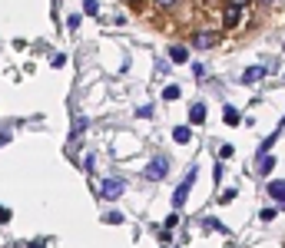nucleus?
<instances>
[{
  "label": "nucleus",
  "mask_w": 285,
  "mask_h": 248,
  "mask_svg": "<svg viewBox=\"0 0 285 248\" xmlns=\"http://www.w3.org/2000/svg\"><path fill=\"white\" fill-rule=\"evenodd\" d=\"M196 186V169H189L186 172V179L176 186V192H172V209H183L186 205V198H189V189Z\"/></svg>",
  "instance_id": "obj_1"
},
{
  "label": "nucleus",
  "mask_w": 285,
  "mask_h": 248,
  "mask_svg": "<svg viewBox=\"0 0 285 248\" xmlns=\"http://www.w3.org/2000/svg\"><path fill=\"white\" fill-rule=\"evenodd\" d=\"M166 172H169V159H163V155H156V159H149L146 162V179L149 182H159V179H166Z\"/></svg>",
  "instance_id": "obj_2"
},
{
  "label": "nucleus",
  "mask_w": 285,
  "mask_h": 248,
  "mask_svg": "<svg viewBox=\"0 0 285 248\" xmlns=\"http://www.w3.org/2000/svg\"><path fill=\"white\" fill-rule=\"evenodd\" d=\"M123 189H126V182H123V179H106V182L100 186V195H103V198H120Z\"/></svg>",
  "instance_id": "obj_3"
},
{
  "label": "nucleus",
  "mask_w": 285,
  "mask_h": 248,
  "mask_svg": "<svg viewBox=\"0 0 285 248\" xmlns=\"http://www.w3.org/2000/svg\"><path fill=\"white\" fill-rule=\"evenodd\" d=\"M269 195H272L279 205H285V179H275V182H269Z\"/></svg>",
  "instance_id": "obj_4"
},
{
  "label": "nucleus",
  "mask_w": 285,
  "mask_h": 248,
  "mask_svg": "<svg viewBox=\"0 0 285 248\" xmlns=\"http://www.w3.org/2000/svg\"><path fill=\"white\" fill-rule=\"evenodd\" d=\"M262 76H266V66H249L246 73H242V83H249V86H252V83H259Z\"/></svg>",
  "instance_id": "obj_5"
},
{
  "label": "nucleus",
  "mask_w": 285,
  "mask_h": 248,
  "mask_svg": "<svg viewBox=\"0 0 285 248\" xmlns=\"http://www.w3.org/2000/svg\"><path fill=\"white\" fill-rule=\"evenodd\" d=\"M272 169H275V155L262 152V155H259V172H262V175H269V172H272Z\"/></svg>",
  "instance_id": "obj_6"
},
{
  "label": "nucleus",
  "mask_w": 285,
  "mask_h": 248,
  "mask_svg": "<svg viewBox=\"0 0 285 248\" xmlns=\"http://www.w3.org/2000/svg\"><path fill=\"white\" fill-rule=\"evenodd\" d=\"M169 56H172V63H186V60H189V50H186V47H172Z\"/></svg>",
  "instance_id": "obj_7"
},
{
  "label": "nucleus",
  "mask_w": 285,
  "mask_h": 248,
  "mask_svg": "<svg viewBox=\"0 0 285 248\" xmlns=\"http://www.w3.org/2000/svg\"><path fill=\"white\" fill-rule=\"evenodd\" d=\"M192 43H196V47H212L215 43V37H212V33H196V37H192Z\"/></svg>",
  "instance_id": "obj_8"
},
{
  "label": "nucleus",
  "mask_w": 285,
  "mask_h": 248,
  "mask_svg": "<svg viewBox=\"0 0 285 248\" xmlns=\"http://www.w3.org/2000/svg\"><path fill=\"white\" fill-rule=\"evenodd\" d=\"M189 126H176V129H172V139H176V143H189Z\"/></svg>",
  "instance_id": "obj_9"
},
{
  "label": "nucleus",
  "mask_w": 285,
  "mask_h": 248,
  "mask_svg": "<svg viewBox=\"0 0 285 248\" xmlns=\"http://www.w3.org/2000/svg\"><path fill=\"white\" fill-rule=\"evenodd\" d=\"M222 119H226L229 126H235L239 123V109H235V106H226V109H222Z\"/></svg>",
  "instance_id": "obj_10"
},
{
  "label": "nucleus",
  "mask_w": 285,
  "mask_h": 248,
  "mask_svg": "<svg viewBox=\"0 0 285 248\" xmlns=\"http://www.w3.org/2000/svg\"><path fill=\"white\" fill-rule=\"evenodd\" d=\"M189 119H192V123H203V119H206V106H203V103H196V106L189 109Z\"/></svg>",
  "instance_id": "obj_11"
},
{
  "label": "nucleus",
  "mask_w": 285,
  "mask_h": 248,
  "mask_svg": "<svg viewBox=\"0 0 285 248\" xmlns=\"http://www.w3.org/2000/svg\"><path fill=\"white\" fill-rule=\"evenodd\" d=\"M239 10H242V7H232V4H229V10H226V27H235V20H239Z\"/></svg>",
  "instance_id": "obj_12"
},
{
  "label": "nucleus",
  "mask_w": 285,
  "mask_h": 248,
  "mask_svg": "<svg viewBox=\"0 0 285 248\" xmlns=\"http://www.w3.org/2000/svg\"><path fill=\"white\" fill-rule=\"evenodd\" d=\"M163 99H179V86H176V83H172V86H166V89H163Z\"/></svg>",
  "instance_id": "obj_13"
},
{
  "label": "nucleus",
  "mask_w": 285,
  "mask_h": 248,
  "mask_svg": "<svg viewBox=\"0 0 285 248\" xmlns=\"http://www.w3.org/2000/svg\"><path fill=\"white\" fill-rule=\"evenodd\" d=\"M83 10H86V13H93V17H96V13H100V4H96V0H83Z\"/></svg>",
  "instance_id": "obj_14"
},
{
  "label": "nucleus",
  "mask_w": 285,
  "mask_h": 248,
  "mask_svg": "<svg viewBox=\"0 0 285 248\" xmlns=\"http://www.w3.org/2000/svg\"><path fill=\"white\" fill-rule=\"evenodd\" d=\"M136 116H143V119H149L152 116V106L146 103V106H140V109H136Z\"/></svg>",
  "instance_id": "obj_15"
},
{
  "label": "nucleus",
  "mask_w": 285,
  "mask_h": 248,
  "mask_svg": "<svg viewBox=\"0 0 285 248\" xmlns=\"http://www.w3.org/2000/svg\"><path fill=\"white\" fill-rule=\"evenodd\" d=\"M176 225H179V215H176V212H172V215L166 218V229H176Z\"/></svg>",
  "instance_id": "obj_16"
},
{
  "label": "nucleus",
  "mask_w": 285,
  "mask_h": 248,
  "mask_svg": "<svg viewBox=\"0 0 285 248\" xmlns=\"http://www.w3.org/2000/svg\"><path fill=\"white\" fill-rule=\"evenodd\" d=\"M275 218V209H262V222H272Z\"/></svg>",
  "instance_id": "obj_17"
},
{
  "label": "nucleus",
  "mask_w": 285,
  "mask_h": 248,
  "mask_svg": "<svg viewBox=\"0 0 285 248\" xmlns=\"http://www.w3.org/2000/svg\"><path fill=\"white\" fill-rule=\"evenodd\" d=\"M229 4H232V7H246L249 0H229Z\"/></svg>",
  "instance_id": "obj_18"
},
{
  "label": "nucleus",
  "mask_w": 285,
  "mask_h": 248,
  "mask_svg": "<svg viewBox=\"0 0 285 248\" xmlns=\"http://www.w3.org/2000/svg\"><path fill=\"white\" fill-rule=\"evenodd\" d=\"M156 4H159V7H172V4H176V0H156Z\"/></svg>",
  "instance_id": "obj_19"
},
{
  "label": "nucleus",
  "mask_w": 285,
  "mask_h": 248,
  "mask_svg": "<svg viewBox=\"0 0 285 248\" xmlns=\"http://www.w3.org/2000/svg\"><path fill=\"white\" fill-rule=\"evenodd\" d=\"M30 248H43V245H37V242H33V245H30Z\"/></svg>",
  "instance_id": "obj_20"
}]
</instances>
